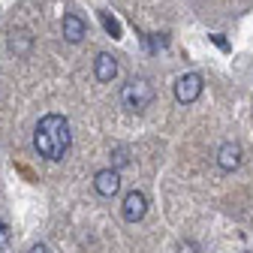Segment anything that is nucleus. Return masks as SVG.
<instances>
[{
	"label": "nucleus",
	"instance_id": "1",
	"mask_svg": "<svg viewBox=\"0 0 253 253\" xmlns=\"http://www.w3.org/2000/svg\"><path fill=\"white\" fill-rule=\"evenodd\" d=\"M70 121L63 115H45L34 130V148L45 160H63L70 151Z\"/></svg>",
	"mask_w": 253,
	"mask_h": 253
},
{
	"label": "nucleus",
	"instance_id": "2",
	"mask_svg": "<svg viewBox=\"0 0 253 253\" xmlns=\"http://www.w3.org/2000/svg\"><path fill=\"white\" fill-rule=\"evenodd\" d=\"M154 103V87L148 79H130L121 87V106L126 112H145Z\"/></svg>",
	"mask_w": 253,
	"mask_h": 253
},
{
	"label": "nucleus",
	"instance_id": "3",
	"mask_svg": "<svg viewBox=\"0 0 253 253\" xmlns=\"http://www.w3.org/2000/svg\"><path fill=\"white\" fill-rule=\"evenodd\" d=\"M202 97V76L199 73H184L175 79V100L190 106V103H196Z\"/></svg>",
	"mask_w": 253,
	"mask_h": 253
},
{
	"label": "nucleus",
	"instance_id": "4",
	"mask_svg": "<svg viewBox=\"0 0 253 253\" xmlns=\"http://www.w3.org/2000/svg\"><path fill=\"white\" fill-rule=\"evenodd\" d=\"M148 211V196L142 193V190H130V193L124 196V205H121V214L126 223H139V220L145 217Z\"/></svg>",
	"mask_w": 253,
	"mask_h": 253
},
{
	"label": "nucleus",
	"instance_id": "5",
	"mask_svg": "<svg viewBox=\"0 0 253 253\" xmlns=\"http://www.w3.org/2000/svg\"><path fill=\"white\" fill-rule=\"evenodd\" d=\"M93 190H97L100 196L112 199L118 190H121V172L118 169H100L97 175H93Z\"/></svg>",
	"mask_w": 253,
	"mask_h": 253
},
{
	"label": "nucleus",
	"instance_id": "6",
	"mask_svg": "<svg viewBox=\"0 0 253 253\" xmlns=\"http://www.w3.org/2000/svg\"><path fill=\"white\" fill-rule=\"evenodd\" d=\"M241 157H244V151H241L238 142H223L220 151H217V166L223 172H232V169L241 166Z\"/></svg>",
	"mask_w": 253,
	"mask_h": 253
},
{
	"label": "nucleus",
	"instance_id": "7",
	"mask_svg": "<svg viewBox=\"0 0 253 253\" xmlns=\"http://www.w3.org/2000/svg\"><path fill=\"white\" fill-rule=\"evenodd\" d=\"M60 34H63L67 42H82L87 37V24L76 12H70V15H63V21H60Z\"/></svg>",
	"mask_w": 253,
	"mask_h": 253
},
{
	"label": "nucleus",
	"instance_id": "8",
	"mask_svg": "<svg viewBox=\"0 0 253 253\" xmlns=\"http://www.w3.org/2000/svg\"><path fill=\"white\" fill-rule=\"evenodd\" d=\"M93 76H97L100 82H112L118 76V60L109 51H100L97 60H93Z\"/></svg>",
	"mask_w": 253,
	"mask_h": 253
},
{
	"label": "nucleus",
	"instance_id": "9",
	"mask_svg": "<svg viewBox=\"0 0 253 253\" xmlns=\"http://www.w3.org/2000/svg\"><path fill=\"white\" fill-rule=\"evenodd\" d=\"M9 48H12L15 54H27V51H30V37L24 34V30H18V34L9 37Z\"/></svg>",
	"mask_w": 253,
	"mask_h": 253
},
{
	"label": "nucleus",
	"instance_id": "10",
	"mask_svg": "<svg viewBox=\"0 0 253 253\" xmlns=\"http://www.w3.org/2000/svg\"><path fill=\"white\" fill-rule=\"evenodd\" d=\"M100 18H103V24H106V30H109L112 37H121V27H118V21H115L109 12H100Z\"/></svg>",
	"mask_w": 253,
	"mask_h": 253
},
{
	"label": "nucleus",
	"instance_id": "11",
	"mask_svg": "<svg viewBox=\"0 0 253 253\" xmlns=\"http://www.w3.org/2000/svg\"><path fill=\"white\" fill-rule=\"evenodd\" d=\"M9 238H12V235H9V226L3 223V217H0V250L9 247Z\"/></svg>",
	"mask_w": 253,
	"mask_h": 253
},
{
	"label": "nucleus",
	"instance_id": "12",
	"mask_svg": "<svg viewBox=\"0 0 253 253\" xmlns=\"http://www.w3.org/2000/svg\"><path fill=\"white\" fill-rule=\"evenodd\" d=\"M130 163V157H126V148H118L115 151V166H126Z\"/></svg>",
	"mask_w": 253,
	"mask_h": 253
},
{
	"label": "nucleus",
	"instance_id": "13",
	"mask_svg": "<svg viewBox=\"0 0 253 253\" xmlns=\"http://www.w3.org/2000/svg\"><path fill=\"white\" fill-rule=\"evenodd\" d=\"M178 253H199V247H196L193 241H181V244H178Z\"/></svg>",
	"mask_w": 253,
	"mask_h": 253
},
{
	"label": "nucleus",
	"instance_id": "14",
	"mask_svg": "<svg viewBox=\"0 0 253 253\" xmlns=\"http://www.w3.org/2000/svg\"><path fill=\"white\" fill-rule=\"evenodd\" d=\"M27 253H51V250H48V244H34Z\"/></svg>",
	"mask_w": 253,
	"mask_h": 253
},
{
	"label": "nucleus",
	"instance_id": "15",
	"mask_svg": "<svg viewBox=\"0 0 253 253\" xmlns=\"http://www.w3.org/2000/svg\"><path fill=\"white\" fill-rule=\"evenodd\" d=\"M247 253H250V250H247Z\"/></svg>",
	"mask_w": 253,
	"mask_h": 253
}]
</instances>
